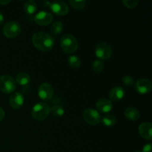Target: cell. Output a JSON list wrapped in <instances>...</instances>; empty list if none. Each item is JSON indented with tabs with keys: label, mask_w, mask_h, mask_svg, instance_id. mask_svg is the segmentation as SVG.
Returning <instances> with one entry per match:
<instances>
[{
	"label": "cell",
	"mask_w": 152,
	"mask_h": 152,
	"mask_svg": "<svg viewBox=\"0 0 152 152\" xmlns=\"http://www.w3.org/2000/svg\"><path fill=\"white\" fill-rule=\"evenodd\" d=\"M32 43L41 51H49L54 45V38L46 32H37L33 35Z\"/></svg>",
	"instance_id": "cell-1"
},
{
	"label": "cell",
	"mask_w": 152,
	"mask_h": 152,
	"mask_svg": "<svg viewBox=\"0 0 152 152\" xmlns=\"http://www.w3.org/2000/svg\"><path fill=\"white\" fill-rule=\"evenodd\" d=\"M50 112V107L45 102H39L34 105L31 110V116L33 118L38 121L45 120Z\"/></svg>",
	"instance_id": "cell-2"
},
{
	"label": "cell",
	"mask_w": 152,
	"mask_h": 152,
	"mask_svg": "<svg viewBox=\"0 0 152 152\" xmlns=\"http://www.w3.org/2000/svg\"><path fill=\"white\" fill-rule=\"evenodd\" d=\"M62 50L66 53H73L78 49V41L71 34H65L60 39Z\"/></svg>",
	"instance_id": "cell-3"
},
{
	"label": "cell",
	"mask_w": 152,
	"mask_h": 152,
	"mask_svg": "<svg viewBox=\"0 0 152 152\" xmlns=\"http://www.w3.org/2000/svg\"><path fill=\"white\" fill-rule=\"evenodd\" d=\"M113 50L111 46L105 42H101L96 44L95 48V54L99 59L107 60L112 56Z\"/></svg>",
	"instance_id": "cell-4"
},
{
	"label": "cell",
	"mask_w": 152,
	"mask_h": 152,
	"mask_svg": "<svg viewBox=\"0 0 152 152\" xmlns=\"http://www.w3.org/2000/svg\"><path fill=\"white\" fill-rule=\"evenodd\" d=\"M22 31V27L20 24L15 21L8 22L3 27V34L7 38L13 39L17 37Z\"/></svg>",
	"instance_id": "cell-5"
},
{
	"label": "cell",
	"mask_w": 152,
	"mask_h": 152,
	"mask_svg": "<svg viewBox=\"0 0 152 152\" xmlns=\"http://www.w3.org/2000/svg\"><path fill=\"white\" fill-rule=\"evenodd\" d=\"M16 88V81L9 75L0 77V91L4 94H12Z\"/></svg>",
	"instance_id": "cell-6"
},
{
	"label": "cell",
	"mask_w": 152,
	"mask_h": 152,
	"mask_svg": "<svg viewBox=\"0 0 152 152\" xmlns=\"http://www.w3.org/2000/svg\"><path fill=\"white\" fill-rule=\"evenodd\" d=\"M83 118L85 121L89 125L96 126L101 121L100 114L97 111L93 108H87L83 111Z\"/></svg>",
	"instance_id": "cell-7"
},
{
	"label": "cell",
	"mask_w": 152,
	"mask_h": 152,
	"mask_svg": "<svg viewBox=\"0 0 152 152\" xmlns=\"http://www.w3.org/2000/svg\"><path fill=\"white\" fill-rule=\"evenodd\" d=\"M37 93L40 99L44 101H48L53 97L54 91L51 85L48 83H43L39 87Z\"/></svg>",
	"instance_id": "cell-8"
},
{
	"label": "cell",
	"mask_w": 152,
	"mask_h": 152,
	"mask_svg": "<svg viewBox=\"0 0 152 152\" xmlns=\"http://www.w3.org/2000/svg\"><path fill=\"white\" fill-rule=\"evenodd\" d=\"M50 9L54 14L57 16H65L69 12V7L66 3L63 1H53V2H47Z\"/></svg>",
	"instance_id": "cell-9"
},
{
	"label": "cell",
	"mask_w": 152,
	"mask_h": 152,
	"mask_svg": "<svg viewBox=\"0 0 152 152\" xmlns=\"http://www.w3.org/2000/svg\"><path fill=\"white\" fill-rule=\"evenodd\" d=\"M34 21L37 24L41 26H47L50 25L53 21V16L50 13L47 11H42L39 12L34 16Z\"/></svg>",
	"instance_id": "cell-10"
},
{
	"label": "cell",
	"mask_w": 152,
	"mask_h": 152,
	"mask_svg": "<svg viewBox=\"0 0 152 152\" xmlns=\"http://www.w3.org/2000/svg\"><path fill=\"white\" fill-rule=\"evenodd\" d=\"M151 82L148 79H140L135 83V89L140 94H145L149 93L151 90Z\"/></svg>",
	"instance_id": "cell-11"
},
{
	"label": "cell",
	"mask_w": 152,
	"mask_h": 152,
	"mask_svg": "<svg viewBox=\"0 0 152 152\" xmlns=\"http://www.w3.org/2000/svg\"><path fill=\"white\" fill-rule=\"evenodd\" d=\"M9 103L13 109H19L24 104V96L19 92H14L9 98Z\"/></svg>",
	"instance_id": "cell-12"
},
{
	"label": "cell",
	"mask_w": 152,
	"mask_h": 152,
	"mask_svg": "<svg viewBox=\"0 0 152 152\" xmlns=\"http://www.w3.org/2000/svg\"><path fill=\"white\" fill-rule=\"evenodd\" d=\"M139 134L143 139L147 140H152V126L151 123L148 122H145L140 125L138 127Z\"/></svg>",
	"instance_id": "cell-13"
},
{
	"label": "cell",
	"mask_w": 152,
	"mask_h": 152,
	"mask_svg": "<svg viewBox=\"0 0 152 152\" xmlns=\"http://www.w3.org/2000/svg\"><path fill=\"white\" fill-rule=\"evenodd\" d=\"M96 107L101 113H109L113 108V104L109 99L102 98L96 102Z\"/></svg>",
	"instance_id": "cell-14"
},
{
	"label": "cell",
	"mask_w": 152,
	"mask_h": 152,
	"mask_svg": "<svg viewBox=\"0 0 152 152\" xmlns=\"http://www.w3.org/2000/svg\"><path fill=\"white\" fill-rule=\"evenodd\" d=\"M126 92L121 86H116L113 88L109 92V98L112 101H120L125 96Z\"/></svg>",
	"instance_id": "cell-15"
},
{
	"label": "cell",
	"mask_w": 152,
	"mask_h": 152,
	"mask_svg": "<svg viewBox=\"0 0 152 152\" xmlns=\"http://www.w3.org/2000/svg\"><path fill=\"white\" fill-rule=\"evenodd\" d=\"M124 115L128 120H131V121H137L139 120L140 114L139 111L137 108H133V107H129L125 110Z\"/></svg>",
	"instance_id": "cell-16"
},
{
	"label": "cell",
	"mask_w": 152,
	"mask_h": 152,
	"mask_svg": "<svg viewBox=\"0 0 152 152\" xmlns=\"http://www.w3.org/2000/svg\"><path fill=\"white\" fill-rule=\"evenodd\" d=\"M16 80L18 84L22 86H27V85H29L30 82H31V77L27 73L21 72L17 74L16 77Z\"/></svg>",
	"instance_id": "cell-17"
},
{
	"label": "cell",
	"mask_w": 152,
	"mask_h": 152,
	"mask_svg": "<svg viewBox=\"0 0 152 152\" xmlns=\"http://www.w3.org/2000/svg\"><path fill=\"white\" fill-rule=\"evenodd\" d=\"M24 10L26 13L29 15H32L35 13L37 10V3L32 0L27 1L24 4Z\"/></svg>",
	"instance_id": "cell-18"
},
{
	"label": "cell",
	"mask_w": 152,
	"mask_h": 152,
	"mask_svg": "<svg viewBox=\"0 0 152 152\" xmlns=\"http://www.w3.org/2000/svg\"><path fill=\"white\" fill-rule=\"evenodd\" d=\"M101 120H102V124L107 127L114 126L117 123V119L112 114H107V115L104 116L102 119H101Z\"/></svg>",
	"instance_id": "cell-19"
},
{
	"label": "cell",
	"mask_w": 152,
	"mask_h": 152,
	"mask_svg": "<svg viewBox=\"0 0 152 152\" xmlns=\"http://www.w3.org/2000/svg\"><path fill=\"white\" fill-rule=\"evenodd\" d=\"M62 30H63V25L61 22H56L51 25L50 27V31H51L52 35L54 37H57L58 35L62 33Z\"/></svg>",
	"instance_id": "cell-20"
},
{
	"label": "cell",
	"mask_w": 152,
	"mask_h": 152,
	"mask_svg": "<svg viewBox=\"0 0 152 152\" xmlns=\"http://www.w3.org/2000/svg\"><path fill=\"white\" fill-rule=\"evenodd\" d=\"M69 4L76 10H83L87 5V1L84 0H70Z\"/></svg>",
	"instance_id": "cell-21"
},
{
	"label": "cell",
	"mask_w": 152,
	"mask_h": 152,
	"mask_svg": "<svg viewBox=\"0 0 152 152\" xmlns=\"http://www.w3.org/2000/svg\"><path fill=\"white\" fill-rule=\"evenodd\" d=\"M68 62L69 66L73 68H80L82 63L81 59H80L78 56H74V55L69 56V58L68 59Z\"/></svg>",
	"instance_id": "cell-22"
},
{
	"label": "cell",
	"mask_w": 152,
	"mask_h": 152,
	"mask_svg": "<svg viewBox=\"0 0 152 152\" xmlns=\"http://www.w3.org/2000/svg\"><path fill=\"white\" fill-rule=\"evenodd\" d=\"M104 69V64L100 60H95L92 64V70L95 74H100Z\"/></svg>",
	"instance_id": "cell-23"
},
{
	"label": "cell",
	"mask_w": 152,
	"mask_h": 152,
	"mask_svg": "<svg viewBox=\"0 0 152 152\" xmlns=\"http://www.w3.org/2000/svg\"><path fill=\"white\" fill-rule=\"evenodd\" d=\"M50 111H51L52 114H53L54 117H62V116L64 115L65 114V110L64 108H62V106L60 105H54L52 108H50Z\"/></svg>",
	"instance_id": "cell-24"
},
{
	"label": "cell",
	"mask_w": 152,
	"mask_h": 152,
	"mask_svg": "<svg viewBox=\"0 0 152 152\" xmlns=\"http://www.w3.org/2000/svg\"><path fill=\"white\" fill-rule=\"evenodd\" d=\"M122 82H123V84L126 86H127V87H131V86L134 85V80L133 79V77H131V76L129 75L124 76V77L122 78Z\"/></svg>",
	"instance_id": "cell-25"
},
{
	"label": "cell",
	"mask_w": 152,
	"mask_h": 152,
	"mask_svg": "<svg viewBox=\"0 0 152 152\" xmlns=\"http://www.w3.org/2000/svg\"><path fill=\"white\" fill-rule=\"evenodd\" d=\"M140 1L138 0H123V3L127 8L132 9L137 6Z\"/></svg>",
	"instance_id": "cell-26"
},
{
	"label": "cell",
	"mask_w": 152,
	"mask_h": 152,
	"mask_svg": "<svg viewBox=\"0 0 152 152\" xmlns=\"http://www.w3.org/2000/svg\"><path fill=\"white\" fill-rule=\"evenodd\" d=\"M31 91V88L29 85H27V86H23V88H22V92L24 95L29 94Z\"/></svg>",
	"instance_id": "cell-27"
},
{
	"label": "cell",
	"mask_w": 152,
	"mask_h": 152,
	"mask_svg": "<svg viewBox=\"0 0 152 152\" xmlns=\"http://www.w3.org/2000/svg\"><path fill=\"white\" fill-rule=\"evenodd\" d=\"M142 152H152V146L151 144H146L144 145Z\"/></svg>",
	"instance_id": "cell-28"
},
{
	"label": "cell",
	"mask_w": 152,
	"mask_h": 152,
	"mask_svg": "<svg viewBox=\"0 0 152 152\" xmlns=\"http://www.w3.org/2000/svg\"><path fill=\"white\" fill-rule=\"evenodd\" d=\"M5 117V113H4V111L2 109V108L0 107V121L3 120Z\"/></svg>",
	"instance_id": "cell-29"
},
{
	"label": "cell",
	"mask_w": 152,
	"mask_h": 152,
	"mask_svg": "<svg viewBox=\"0 0 152 152\" xmlns=\"http://www.w3.org/2000/svg\"><path fill=\"white\" fill-rule=\"evenodd\" d=\"M9 3H10V1L9 0H0V4L1 5H7Z\"/></svg>",
	"instance_id": "cell-30"
},
{
	"label": "cell",
	"mask_w": 152,
	"mask_h": 152,
	"mask_svg": "<svg viewBox=\"0 0 152 152\" xmlns=\"http://www.w3.org/2000/svg\"><path fill=\"white\" fill-rule=\"evenodd\" d=\"M3 22H4V16H3L2 13H0V25H1Z\"/></svg>",
	"instance_id": "cell-31"
},
{
	"label": "cell",
	"mask_w": 152,
	"mask_h": 152,
	"mask_svg": "<svg viewBox=\"0 0 152 152\" xmlns=\"http://www.w3.org/2000/svg\"><path fill=\"white\" fill-rule=\"evenodd\" d=\"M133 152H141V151H133Z\"/></svg>",
	"instance_id": "cell-32"
}]
</instances>
